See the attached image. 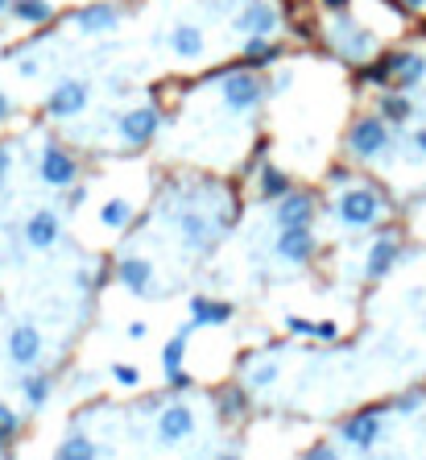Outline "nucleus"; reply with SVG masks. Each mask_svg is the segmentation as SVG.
I'll return each instance as SVG.
<instances>
[{
	"instance_id": "nucleus-1",
	"label": "nucleus",
	"mask_w": 426,
	"mask_h": 460,
	"mask_svg": "<svg viewBox=\"0 0 426 460\" xmlns=\"http://www.w3.org/2000/svg\"><path fill=\"white\" fill-rule=\"evenodd\" d=\"M319 212H332L343 232H368V229H381L385 216H393V199L381 191L377 182L356 179L352 187L335 191L332 204H319Z\"/></svg>"
},
{
	"instance_id": "nucleus-2",
	"label": "nucleus",
	"mask_w": 426,
	"mask_h": 460,
	"mask_svg": "<svg viewBox=\"0 0 426 460\" xmlns=\"http://www.w3.org/2000/svg\"><path fill=\"white\" fill-rule=\"evenodd\" d=\"M220 92V104H224L228 117H249L257 112L265 100H269V87H265V71H253L245 62L237 67H220V71L207 75Z\"/></svg>"
},
{
	"instance_id": "nucleus-3",
	"label": "nucleus",
	"mask_w": 426,
	"mask_h": 460,
	"mask_svg": "<svg viewBox=\"0 0 426 460\" xmlns=\"http://www.w3.org/2000/svg\"><path fill=\"white\" fill-rule=\"evenodd\" d=\"M393 146H398V129L381 121L377 112H360L343 129V157L352 166H373L381 157H390Z\"/></svg>"
},
{
	"instance_id": "nucleus-4",
	"label": "nucleus",
	"mask_w": 426,
	"mask_h": 460,
	"mask_svg": "<svg viewBox=\"0 0 426 460\" xmlns=\"http://www.w3.org/2000/svg\"><path fill=\"white\" fill-rule=\"evenodd\" d=\"M323 42H327L335 59L348 62V67H360V62H368L381 50V37L373 34L365 21H356L352 9L327 17V25H323Z\"/></svg>"
},
{
	"instance_id": "nucleus-5",
	"label": "nucleus",
	"mask_w": 426,
	"mask_h": 460,
	"mask_svg": "<svg viewBox=\"0 0 426 460\" xmlns=\"http://www.w3.org/2000/svg\"><path fill=\"white\" fill-rule=\"evenodd\" d=\"M162 125H166V112L157 109V104H133V109H125L117 117V137L125 149H145V146H154Z\"/></svg>"
},
{
	"instance_id": "nucleus-6",
	"label": "nucleus",
	"mask_w": 426,
	"mask_h": 460,
	"mask_svg": "<svg viewBox=\"0 0 426 460\" xmlns=\"http://www.w3.org/2000/svg\"><path fill=\"white\" fill-rule=\"evenodd\" d=\"M340 440L356 452H373L385 440V407H360L340 424Z\"/></svg>"
},
{
	"instance_id": "nucleus-7",
	"label": "nucleus",
	"mask_w": 426,
	"mask_h": 460,
	"mask_svg": "<svg viewBox=\"0 0 426 460\" xmlns=\"http://www.w3.org/2000/svg\"><path fill=\"white\" fill-rule=\"evenodd\" d=\"M315 216H319V191L298 182L273 204V229H302V224H315Z\"/></svg>"
},
{
	"instance_id": "nucleus-8",
	"label": "nucleus",
	"mask_w": 426,
	"mask_h": 460,
	"mask_svg": "<svg viewBox=\"0 0 426 460\" xmlns=\"http://www.w3.org/2000/svg\"><path fill=\"white\" fill-rule=\"evenodd\" d=\"M402 262V232L398 229H381L368 241V257H365V282H385Z\"/></svg>"
},
{
	"instance_id": "nucleus-9",
	"label": "nucleus",
	"mask_w": 426,
	"mask_h": 460,
	"mask_svg": "<svg viewBox=\"0 0 426 460\" xmlns=\"http://www.w3.org/2000/svg\"><path fill=\"white\" fill-rule=\"evenodd\" d=\"M199 432V419L190 411L187 402H174L170 399L162 411H157V424H154V436L162 448H178V444H187L190 436Z\"/></svg>"
},
{
	"instance_id": "nucleus-10",
	"label": "nucleus",
	"mask_w": 426,
	"mask_h": 460,
	"mask_svg": "<svg viewBox=\"0 0 426 460\" xmlns=\"http://www.w3.org/2000/svg\"><path fill=\"white\" fill-rule=\"evenodd\" d=\"M319 254V237H315V224H302V229H277L273 237V257L282 266H310Z\"/></svg>"
},
{
	"instance_id": "nucleus-11",
	"label": "nucleus",
	"mask_w": 426,
	"mask_h": 460,
	"mask_svg": "<svg viewBox=\"0 0 426 460\" xmlns=\"http://www.w3.org/2000/svg\"><path fill=\"white\" fill-rule=\"evenodd\" d=\"M37 179L54 187V191H67L71 182H79V157L67 146H59V141H46L42 157H37Z\"/></svg>"
},
{
	"instance_id": "nucleus-12",
	"label": "nucleus",
	"mask_w": 426,
	"mask_h": 460,
	"mask_svg": "<svg viewBox=\"0 0 426 460\" xmlns=\"http://www.w3.org/2000/svg\"><path fill=\"white\" fill-rule=\"evenodd\" d=\"M92 104V84L87 79H59V87L46 96V117L50 121H75L84 117Z\"/></svg>"
},
{
	"instance_id": "nucleus-13",
	"label": "nucleus",
	"mask_w": 426,
	"mask_h": 460,
	"mask_svg": "<svg viewBox=\"0 0 426 460\" xmlns=\"http://www.w3.org/2000/svg\"><path fill=\"white\" fill-rule=\"evenodd\" d=\"M71 21L84 37H104V34H117L120 21H125V12H120V4H112V0H87Z\"/></svg>"
},
{
	"instance_id": "nucleus-14",
	"label": "nucleus",
	"mask_w": 426,
	"mask_h": 460,
	"mask_svg": "<svg viewBox=\"0 0 426 460\" xmlns=\"http://www.w3.org/2000/svg\"><path fill=\"white\" fill-rule=\"evenodd\" d=\"M232 25H237L245 37H273L277 29H282V12H277V4L273 0H245L240 4V12L232 17Z\"/></svg>"
},
{
	"instance_id": "nucleus-15",
	"label": "nucleus",
	"mask_w": 426,
	"mask_h": 460,
	"mask_svg": "<svg viewBox=\"0 0 426 460\" xmlns=\"http://www.w3.org/2000/svg\"><path fill=\"white\" fill-rule=\"evenodd\" d=\"M178 241H182L187 254H207L215 245V220H207L199 207L178 212Z\"/></svg>"
},
{
	"instance_id": "nucleus-16",
	"label": "nucleus",
	"mask_w": 426,
	"mask_h": 460,
	"mask_svg": "<svg viewBox=\"0 0 426 460\" xmlns=\"http://www.w3.org/2000/svg\"><path fill=\"white\" fill-rule=\"evenodd\" d=\"M187 315H190V324H195V332H199V327H224L237 319V303L212 299V295H190Z\"/></svg>"
},
{
	"instance_id": "nucleus-17",
	"label": "nucleus",
	"mask_w": 426,
	"mask_h": 460,
	"mask_svg": "<svg viewBox=\"0 0 426 460\" xmlns=\"http://www.w3.org/2000/svg\"><path fill=\"white\" fill-rule=\"evenodd\" d=\"M373 112H377L385 125L402 129V125H410L418 117V104H414V96H410V92L385 87V92H377V100H373Z\"/></svg>"
},
{
	"instance_id": "nucleus-18",
	"label": "nucleus",
	"mask_w": 426,
	"mask_h": 460,
	"mask_svg": "<svg viewBox=\"0 0 426 460\" xmlns=\"http://www.w3.org/2000/svg\"><path fill=\"white\" fill-rule=\"evenodd\" d=\"M9 361L17 365V369H34L37 361H42V332H37L34 324H17L9 332Z\"/></svg>"
},
{
	"instance_id": "nucleus-19",
	"label": "nucleus",
	"mask_w": 426,
	"mask_h": 460,
	"mask_svg": "<svg viewBox=\"0 0 426 460\" xmlns=\"http://www.w3.org/2000/svg\"><path fill=\"white\" fill-rule=\"evenodd\" d=\"M112 270H117L112 278H117L129 295H149V291H154V274H157V270H154V262H149V257H137V254L120 257Z\"/></svg>"
},
{
	"instance_id": "nucleus-20",
	"label": "nucleus",
	"mask_w": 426,
	"mask_h": 460,
	"mask_svg": "<svg viewBox=\"0 0 426 460\" xmlns=\"http://www.w3.org/2000/svg\"><path fill=\"white\" fill-rule=\"evenodd\" d=\"M62 237V220L54 207H37L34 216L25 220V245L29 249H50V245H59Z\"/></svg>"
},
{
	"instance_id": "nucleus-21",
	"label": "nucleus",
	"mask_w": 426,
	"mask_h": 460,
	"mask_svg": "<svg viewBox=\"0 0 426 460\" xmlns=\"http://www.w3.org/2000/svg\"><path fill=\"white\" fill-rule=\"evenodd\" d=\"M393 87L398 92H422L426 87V50L402 46V59H398V71H393Z\"/></svg>"
},
{
	"instance_id": "nucleus-22",
	"label": "nucleus",
	"mask_w": 426,
	"mask_h": 460,
	"mask_svg": "<svg viewBox=\"0 0 426 460\" xmlns=\"http://www.w3.org/2000/svg\"><path fill=\"white\" fill-rule=\"evenodd\" d=\"M215 411H220L224 424H240V419H249V411H253L249 386H245V382H228V386H220V394H215Z\"/></svg>"
},
{
	"instance_id": "nucleus-23",
	"label": "nucleus",
	"mask_w": 426,
	"mask_h": 460,
	"mask_svg": "<svg viewBox=\"0 0 426 460\" xmlns=\"http://www.w3.org/2000/svg\"><path fill=\"white\" fill-rule=\"evenodd\" d=\"M166 46L174 50V59H182V62H199V59H203V50H207V37H203L199 25L178 21L174 29L166 34Z\"/></svg>"
},
{
	"instance_id": "nucleus-24",
	"label": "nucleus",
	"mask_w": 426,
	"mask_h": 460,
	"mask_svg": "<svg viewBox=\"0 0 426 460\" xmlns=\"http://www.w3.org/2000/svg\"><path fill=\"white\" fill-rule=\"evenodd\" d=\"M285 59V46L282 42H273V37H245V46H240V62L253 67V71H269L273 62Z\"/></svg>"
},
{
	"instance_id": "nucleus-25",
	"label": "nucleus",
	"mask_w": 426,
	"mask_h": 460,
	"mask_svg": "<svg viewBox=\"0 0 426 460\" xmlns=\"http://www.w3.org/2000/svg\"><path fill=\"white\" fill-rule=\"evenodd\" d=\"M257 199L261 204H277L290 187H294V174L282 166H273V162H257Z\"/></svg>"
},
{
	"instance_id": "nucleus-26",
	"label": "nucleus",
	"mask_w": 426,
	"mask_h": 460,
	"mask_svg": "<svg viewBox=\"0 0 426 460\" xmlns=\"http://www.w3.org/2000/svg\"><path fill=\"white\" fill-rule=\"evenodd\" d=\"M100 224H104L108 232H129L133 224H137V204L125 199V195H112V199L100 204Z\"/></svg>"
},
{
	"instance_id": "nucleus-27",
	"label": "nucleus",
	"mask_w": 426,
	"mask_h": 460,
	"mask_svg": "<svg viewBox=\"0 0 426 460\" xmlns=\"http://www.w3.org/2000/svg\"><path fill=\"white\" fill-rule=\"evenodd\" d=\"M190 336H195V324H182L174 336L166 340V349H162V377H174L178 369H187V349H190Z\"/></svg>"
},
{
	"instance_id": "nucleus-28",
	"label": "nucleus",
	"mask_w": 426,
	"mask_h": 460,
	"mask_svg": "<svg viewBox=\"0 0 426 460\" xmlns=\"http://www.w3.org/2000/svg\"><path fill=\"white\" fill-rule=\"evenodd\" d=\"M282 377V361L277 357H253L249 365H245V386H249V394H257V390H269L273 382Z\"/></svg>"
},
{
	"instance_id": "nucleus-29",
	"label": "nucleus",
	"mask_w": 426,
	"mask_h": 460,
	"mask_svg": "<svg viewBox=\"0 0 426 460\" xmlns=\"http://www.w3.org/2000/svg\"><path fill=\"white\" fill-rule=\"evenodd\" d=\"M54 460H100V444L87 432H67L54 452Z\"/></svg>"
},
{
	"instance_id": "nucleus-30",
	"label": "nucleus",
	"mask_w": 426,
	"mask_h": 460,
	"mask_svg": "<svg viewBox=\"0 0 426 460\" xmlns=\"http://www.w3.org/2000/svg\"><path fill=\"white\" fill-rule=\"evenodd\" d=\"M9 12H12V17H17L21 25H50L59 9H54L50 0H12Z\"/></svg>"
},
{
	"instance_id": "nucleus-31",
	"label": "nucleus",
	"mask_w": 426,
	"mask_h": 460,
	"mask_svg": "<svg viewBox=\"0 0 426 460\" xmlns=\"http://www.w3.org/2000/svg\"><path fill=\"white\" fill-rule=\"evenodd\" d=\"M50 390H54V377L50 374H25L21 377V399L29 411H42L50 402Z\"/></svg>"
},
{
	"instance_id": "nucleus-32",
	"label": "nucleus",
	"mask_w": 426,
	"mask_h": 460,
	"mask_svg": "<svg viewBox=\"0 0 426 460\" xmlns=\"http://www.w3.org/2000/svg\"><path fill=\"white\" fill-rule=\"evenodd\" d=\"M108 377H112V382H117L120 390H137V386H141V369H137L133 361H117V365H108Z\"/></svg>"
},
{
	"instance_id": "nucleus-33",
	"label": "nucleus",
	"mask_w": 426,
	"mask_h": 460,
	"mask_svg": "<svg viewBox=\"0 0 426 460\" xmlns=\"http://www.w3.org/2000/svg\"><path fill=\"white\" fill-rule=\"evenodd\" d=\"M356 179H360V174H356L352 162H335V166L327 170V174H323V182H327L332 191H343V187H352Z\"/></svg>"
},
{
	"instance_id": "nucleus-34",
	"label": "nucleus",
	"mask_w": 426,
	"mask_h": 460,
	"mask_svg": "<svg viewBox=\"0 0 426 460\" xmlns=\"http://www.w3.org/2000/svg\"><path fill=\"white\" fill-rule=\"evenodd\" d=\"M21 432V419H17V411H12L9 402H0V448L4 444H12V436Z\"/></svg>"
},
{
	"instance_id": "nucleus-35",
	"label": "nucleus",
	"mask_w": 426,
	"mask_h": 460,
	"mask_svg": "<svg viewBox=\"0 0 426 460\" xmlns=\"http://www.w3.org/2000/svg\"><path fill=\"white\" fill-rule=\"evenodd\" d=\"M310 340L335 344V340H340V324H335V319H315V324H310Z\"/></svg>"
},
{
	"instance_id": "nucleus-36",
	"label": "nucleus",
	"mask_w": 426,
	"mask_h": 460,
	"mask_svg": "<svg viewBox=\"0 0 426 460\" xmlns=\"http://www.w3.org/2000/svg\"><path fill=\"white\" fill-rule=\"evenodd\" d=\"M265 87H269V100H277L282 92L294 87V71H277V75H265Z\"/></svg>"
},
{
	"instance_id": "nucleus-37",
	"label": "nucleus",
	"mask_w": 426,
	"mask_h": 460,
	"mask_svg": "<svg viewBox=\"0 0 426 460\" xmlns=\"http://www.w3.org/2000/svg\"><path fill=\"white\" fill-rule=\"evenodd\" d=\"M298 460H340V448H335V444H327V440H315V444H310V448L302 452Z\"/></svg>"
},
{
	"instance_id": "nucleus-38",
	"label": "nucleus",
	"mask_w": 426,
	"mask_h": 460,
	"mask_svg": "<svg viewBox=\"0 0 426 460\" xmlns=\"http://www.w3.org/2000/svg\"><path fill=\"white\" fill-rule=\"evenodd\" d=\"M310 324H315V319H307V315H285L282 319V327L290 336H310Z\"/></svg>"
},
{
	"instance_id": "nucleus-39",
	"label": "nucleus",
	"mask_w": 426,
	"mask_h": 460,
	"mask_svg": "<svg viewBox=\"0 0 426 460\" xmlns=\"http://www.w3.org/2000/svg\"><path fill=\"white\" fill-rule=\"evenodd\" d=\"M166 386L174 390V394H190V390H195V374H190V369H178L174 377H166Z\"/></svg>"
},
{
	"instance_id": "nucleus-40",
	"label": "nucleus",
	"mask_w": 426,
	"mask_h": 460,
	"mask_svg": "<svg viewBox=\"0 0 426 460\" xmlns=\"http://www.w3.org/2000/svg\"><path fill=\"white\" fill-rule=\"evenodd\" d=\"M84 204H87V187L84 182H71V187H67V207L75 212V207H84Z\"/></svg>"
},
{
	"instance_id": "nucleus-41",
	"label": "nucleus",
	"mask_w": 426,
	"mask_h": 460,
	"mask_svg": "<svg viewBox=\"0 0 426 460\" xmlns=\"http://www.w3.org/2000/svg\"><path fill=\"white\" fill-rule=\"evenodd\" d=\"M422 399H426V394H418V390H414V394H402V399H398V402H393V411H418V407H422Z\"/></svg>"
},
{
	"instance_id": "nucleus-42",
	"label": "nucleus",
	"mask_w": 426,
	"mask_h": 460,
	"mask_svg": "<svg viewBox=\"0 0 426 460\" xmlns=\"http://www.w3.org/2000/svg\"><path fill=\"white\" fill-rule=\"evenodd\" d=\"M9 170H12V149L0 146V191H4V182H9Z\"/></svg>"
},
{
	"instance_id": "nucleus-43",
	"label": "nucleus",
	"mask_w": 426,
	"mask_h": 460,
	"mask_svg": "<svg viewBox=\"0 0 426 460\" xmlns=\"http://www.w3.org/2000/svg\"><path fill=\"white\" fill-rule=\"evenodd\" d=\"M319 9L327 12V17H335V12H348V9H352V0H319Z\"/></svg>"
},
{
	"instance_id": "nucleus-44",
	"label": "nucleus",
	"mask_w": 426,
	"mask_h": 460,
	"mask_svg": "<svg viewBox=\"0 0 426 460\" xmlns=\"http://www.w3.org/2000/svg\"><path fill=\"white\" fill-rule=\"evenodd\" d=\"M125 336H129V340H145V336H149V324H145V319H133V324L125 327Z\"/></svg>"
},
{
	"instance_id": "nucleus-45",
	"label": "nucleus",
	"mask_w": 426,
	"mask_h": 460,
	"mask_svg": "<svg viewBox=\"0 0 426 460\" xmlns=\"http://www.w3.org/2000/svg\"><path fill=\"white\" fill-rule=\"evenodd\" d=\"M410 146H414V154L426 162V129H414V133H410Z\"/></svg>"
},
{
	"instance_id": "nucleus-46",
	"label": "nucleus",
	"mask_w": 426,
	"mask_h": 460,
	"mask_svg": "<svg viewBox=\"0 0 426 460\" xmlns=\"http://www.w3.org/2000/svg\"><path fill=\"white\" fill-rule=\"evenodd\" d=\"M37 71H42V62H37V59H21V75H25V79H34Z\"/></svg>"
},
{
	"instance_id": "nucleus-47",
	"label": "nucleus",
	"mask_w": 426,
	"mask_h": 460,
	"mask_svg": "<svg viewBox=\"0 0 426 460\" xmlns=\"http://www.w3.org/2000/svg\"><path fill=\"white\" fill-rule=\"evenodd\" d=\"M9 117H12V100L4 96V92H0V125L9 121Z\"/></svg>"
},
{
	"instance_id": "nucleus-48",
	"label": "nucleus",
	"mask_w": 426,
	"mask_h": 460,
	"mask_svg": "<svg viewBox=\"0 0 426 460\" xmlns=\"http://www.w3.org/2000/svg\"><path fill=\"white\" fill-rule=\"evenodd\" d=\"M402 4H406L410 12H426V0H402Z\"/></svg>"
},
{
	"instance_id": "nucleus-49",
	"label": "nucleus",
	"mask_w": 426,
	"mask_h": 460,
	"mask_svg": "<svg viewBox=\"0 0 426 460\" xmlns=\"http://www.w3.org/2000/svg\"><path fill=\"white\" fill-rule=\"evenodd\" d=\"M9 4H12V0H0V17H4V12H9Z\"/></svg>"
},
{
	"instance_id": "nucleus-50",
	"label": "nucleus",
	"mask_w": 426,
	"mask_h": 460,
	"mask_svg": "<svg viewBox=\"0 0 426 460\" xmlns=\"http://www.w3.org/2000/svg\"><path fill=\"white\" fill-rule=\"evenodd\" d=\"M215 460H240V456H232V452H224V456H215Z\"/></svg>"
}]
</instances>
